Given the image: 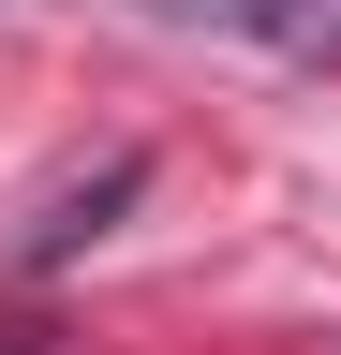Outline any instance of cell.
Returning a JSON list of instances; mask_svg holds the SVG:
<instances>
[{"mask_svg":"<svg viewBox=\"0 0 341 355\" xmlns=\"http://www.w3.org/2000/svg\"><path fill=\"white\" fill-rule=\"evenodd\" d=\"M134 15H178V30H238L297 74H341V0H134Z\"/></svg>","mask_w":341,"mask_h":355,"instance_id":"obj_1","label":"cell"}]
</instances>
